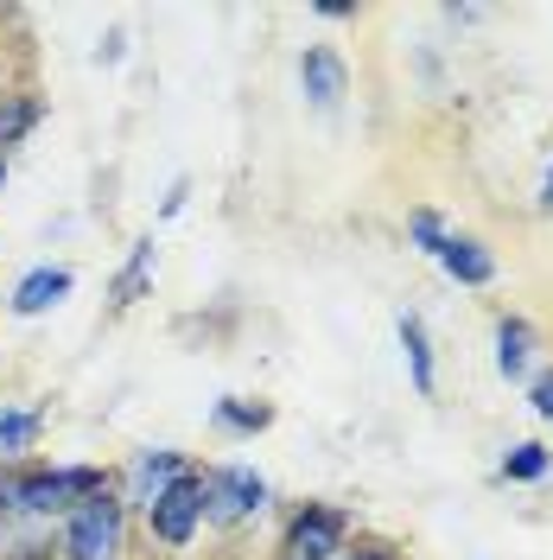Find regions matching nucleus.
Returning a JSON list of instances; mask_svg holds the SVG:
<instances>
[{"instance_id": "14", "label": "nucleus", "mask_w": 553, "mask_h": 560, "mask_svg": "<svg viewBox=\"0 0 553 560\" xmlns=\"http://www.w3.org/2000/svg\"><path fill=\"white\" fill-rule=\"evenodd\" d=\"M210 420H216L223 433H261V427L274 420V408H268V401H236V395H230V401H216Z\"/></svg>"}, {"instance_id": "4", "label": "nucleus", "mask_w": 553, "mask_h": 560, "mask_svg": "<svg viewBox=\"0 0 553 560\" xmlns=\"http://www.w3.org/2000/svg\"><path fill=\"white\" fill-rule=\"evenodd\" d=\"M140 516H146V528H153L160 548H185V541L198 535V523H204V478L185 471V478H178L173 490H160Z\"/></svg>"}, {"instance_id": "20", "label": "nucleus", "mask_w": 553, "mask_h": 560, "mask_svg": "<svg viewBox=\"0 0 553 560\" xmlns=\"http://www.w3.org/2000/svg\"><path fill=\"white\" fill-rule=\"evenodd\" d=\"M541 205H553V166H548V185H541Z\"/></svg>"}, {"instance_id": "16", "label": "nucleus", "mask_w": 553, "mask_h": 560, "mask_svg": "<svg viewBox=\"0 0 553 560\" xmlns=\"http://www.w3.org/2000/svg\"><path fill=\"white\" fill-rule=\"evenodd\" d=\"M548 446H534V440H521L516 453L503 458V478H516V485H534V478H548Z\"/></svg>"}, {"instance_id": "18", "label": "nucleus", "mask_w": 553, "mask_h": 560, "mask_svg": "<svg viewBox=\"0 0 553 560\" xmlns=\"http://www.w3.org/2000/svg\"><path fill=\"white\" fill-rule=\"evenodd\" d=\"M534 415H541V420H553V370L541 376V383H534Z\"/></svg>"}, {"instance_id": "7", "label": "nucleus", "mask_w": 553, "mask_h": 560, "mask_svg": "<svg viewBox=\"0 0 553 560\" xmlns=\"http://www.w3.org/2000/svg\"><path fill=\"white\" fill-rule=\"evenodd\" d=\"M191 471V458L185 453H173V446H160V453H134V465H128V503H153L160 490H173L178 478Z\"/></svg>"}, {"instance_id": "13", "label": "nucleus", "mask_w": 553, "mask_h": 560, "mask_svg": "<svg viewBox=\"0 0 553 560\" xmlns=\"http://www.w3.org/2000/svg\"><path fill=\"white\" fill-rule=\"evenodd\" d=\"M38 427H45V415L38 408H0V453H33Z\"/></svg>"}, {"instance_id": "17", "label": "nucleus", "mask_w": 553, "mask_h": 560, "mask_svg": "<svg viewBox=\"0 0 553 560\" xmlns=\"http://www.w3.org/2000/svg\"><path fill=\"white\" fill-rule=\"evenodd\" d=\"M408 236H414L420 255H439V248H446V223H439V210H414V217H408Z\"/></svg>"}, {"instance_id": "19", "label": "nucleus", "mask_w": 553, "mask_h": 560, "mask_svg": "<svg viewBox=\"0 0 553 560\" xmlns=\"http://www.w3.org/2000/svg\"><path fill=\"white\" fill-rule=\"evenodd\" d=\"M338 560H395L381 541H363V548H350V555H338Z\"/></svg>"}, {"instance_id": "12", "label": "nucleus", "mask_w": 553, "mask_h": 560, "mask_svg": "<svg viewBox=\"0 0 553 560\" xmlns=\"http://www.w3.org/2000/svg\"><path fill=\"white\" fill-rule=\"evenodd\" d=\"M38 121H45V103H38V96H0V153L20 147Z\"/></svg>"}, {"instance_id": "21", "label": "nucleus", "mask_w": 553, "mask_h": 560, "mask_svg": "<svg viewBox=\"0 0 553 560\" xmlns=\"http://www.w3.org/2000/svg\"><path fill=\"white\" fill-rule=\"evenodd\" d=\"M0 185H7V153H0Z\"/></svg>"}, {"instance_id": "6", "label": "nucleus", "mask_w": 553, "mask_h": 560, "mask_svg": "<svg viewBox=\"0 0 553 560\" xmlns=\"http://www.w3.org/2000/svg\"><path fill=\"white\" fill-rule=\"evenodd\" d=\"M299 90H306L311 108H338L344 103V90H350L344 58H338L331 45H306V51H299Z\"/></svg>"}, {"instance_id": "15", "label": "nucleus", "mask_w": 553, "mask_h": 560, "mask_svg": "<svg viewBox=\"0 0 553 560\" xmlns=\"http://www.w3.org/2000/svg\"><path fill=\"white\" fill-rule=\"evenodd\" d=\"M146 275H153V243H134L128 268L115 275V306H134V300H140V287H146Z\"/></svg>"}, {"instance_id": "2", "label": "nucleus", "mask_w": 553, "mask_h": 560, "mask_svg": "<svg viewBox=\"0 0 553 560\" xmlns=\"http://www.w3.org/2000/svg\"><path fill=\"white\" fill-rule=\"evenodd\" d=\"M58 548H64L70 560H121L128 555V497L115 485L96 490V497H83L64 516Z\"/></svg>"}, {"instance_id": "11", "label": "nucleus", "mask_w": 553, "mask_h": 560, "mask_svg": "<svg viewBox=\"0 0 553 560\" xmlns=\"http://www.w3.org/2000/svg\"><path fill=\"white\" fill-rule=\"evenodd\" d=\"M401 350H408V376H414V388H420V395H433L439 376H433V345H426L420 313H401Z\"/></svg>"}, {"instance_id": "10", "label": "nucleus", "mask_w": 553, "mask_h": 560, "mask_svg": "<svg viewBox=\"0 0 553 560\" xmlns=\"http://www.w3.org/2000/svg\"><path fill=\"white\" fill-rule=\"evenodd\" d=\"M528 363H534V331H528V318H496V370H503L509 383H521Z\"/></svg>"}, {"instance_id": "9", "label": "nucleus", "mask_w": 553, "mask_h": 560, "mask_svg": "<svg viewBox=\"0 0 553 560\" xmlns=\"http://www.w3.org/2000/svg\"><path fill=\"white\" fill-rule=\"evenodd\" d=\"M70 287H77V280H70V268H33V275L13 287V313H20V318L45 313V306H58V300H64Z\"/></svg>"}, {"instance_id": "8", "label": "nucleus", "mask_w": 553, "mask_h": 560, "mask_svg": "<svg viewBox=\"0 0 553 560\" xmlns=\"http://www.w3.org/2000/svg\"><path fill=\"white\" fill-rule=\"evenodd\" d=\"M433 261H439L458 287H490V280H496V255H490L478 236H446V248H439Z\"/></svg>"}, {"instance_id": "3", "label": "nucleus", "mask_w": 553, "mask_h": 560, "mask_svg": "<svg viewBox=\"0 0 553 560\" xmlns=\"http://www.w3.org/2000/svg\"><path fill=\"white\" fill-rule=\"evenodd\" d=\"M261 503H268V485H261L255 465H216L204 478V516L216 528H236L248 516H261Z\"/></svg>"}, {"instance_id": "5", "label": "nucleus", "mask_w": 553, "mask_h": 560, "mask_svg": "<svg viewBox=\"0 0 553 560\" xmlns=\"http://www.w3.org/2000/svg\"><path fill=\"white\" fill-rule=\"evenodd\" d=\"M344 528L350 516L338 503H306L280 535V560H338L344 555Z\"/></svg>"}, {"instance_id": "1", "label": "nucleus", "mask_w": 553, "mask_h": 560, "mask_svg": "<svg viewBox=\"0 0 553 560\" xmlns=\"http://www.w3.org/2000/svg\"><path fill=\"white\" fill-rule=\"evenodd\" d=\"M108 490L103 465H7L0 471V523H45L70 516L83 497Z\"/></svg>"}]
</instances>
